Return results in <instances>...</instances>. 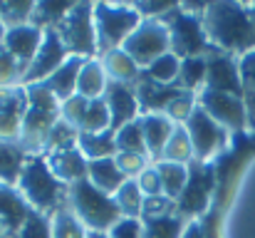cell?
Returning <instances> with one entry per match:
<instances>
[{"label":"cell","mask_w":255,"mask_h":238,"mask_svg":"<svg viewBox=\"0 0 255 238\" xmlns=\"http://www.w3.org/2000/svg\"><path fill=\"white\" fill-rule=\"evenodd\" d=\"M203 30L211 47L228 55H248L255 50V20L251 5L211 2L203 10Z\"/></svg>","instance_id":"6da1fadb"},{"label":"cell","mask_w":255,"mask_h":238,"mask_svg":"<svg viewBox=\"0 0 255 238\" xmlns=\"http://www.w3.org/2000/svg\"><path fill=\"white\" fill-rule=\"evenodd\" d=\"M17 191L22 194V199L27 201V206L37 214H55L57 209L65 206L70 186L62 184L52 169L47 166L45 157H27L22 174L17 179Z\"/></svg>","instance_id":"7a4b0ae2"},{"label":"cell","mask_w":255,"mask_h":238,"mask_svg":"<svg viewBox=\"0 0 255 238\" xmlns=\"http://www.w3.org/2000/svg\"><path fill=\"white\" fill-rule=\"evenodd\" d=\"M27 89V112L22 117V129H20V147L37 157L45 149L50 129L60 122V107L62 102L45 87V82L37 84H25Z\"/></svg>","instance_id":"3957f363"},{"label":"cell","mask_w":255,"mask_h":238,"mask_svg":"<svg viewBox=\"0 0 255 238\" xmlns=\"http://www.w3.org/2000/svg\"><path fill=\"white\" fill-rule=\"evenodd\" d=\"M203 10H206V5H201V7L176 5L164 17H159L169 30L171 52L178 60L201 57L211 50V42H208L206 30H203Z\"/></svg>","instance_id":"277c9868"},{"label":"cell","mask_w":255,"mask_h":238,"mask_svg":"<svg viewBox=\"0 0 255 238\" xmlns=\"http://www.w3.org/2000/svg\"><path fill=\"white\" fill-rule=\"evenodd\" d=\"M67 201H70V209L75 211V216L89 231H109L122 219V214L114 204V196L99 191L89 179H82L70 186Z\"/></svg>","instance_id":"5b68a950"},{"label":"cell","mask_w":255,"mask_h":238,"mask_svg":"<svg viewBox=\"0 0 255 238\" xmlns=\"http://www.w3.org/2000/svg\"><path fill=\"white\" fill-rule=\"evenodd\" d=\"M141 15L134 5H94V30H97V52H109L122 47L129 35L141 25Z\"/></svg>","instance_id":"8992f818"},{"label":"cell","mask_w":255,"mask_h":238,"mask_svg":"<svg viewBox=\"0 0 255 238\" xmlns=\"http://www.w3.org/2000/svg\"><path fill=\"white\" fill-rule=\"evenodd\" d=\"M67 55L89 60L97 52V30H94V5L72 2L62 22L55 27Z\"/></svg>","instance_id":"52a82bcc"},{"label":"cell","mask_w":255,"mask_h":238,"mask_svg":"<svg viewBox=\"0 0 255 238\" xmlns=\"http://www.w3.org/2000/svg\"><path fill=\"white\" fill-rule=\"evenodd\" d=\"M216 189V171L213 164H203V161H191L188 164V181L183 194L176 199V214L181 219H198L213 196Z\"/></svg>","instance_id":"ba28073f"},{"label":"cell","mask_w":255,"mask_h":238,"mask_svg":"<svg viewBox=\"0 0 255 238\" xmlns=\"http://www.w3.org/2000/svg\"><path fill=\"white\" fill-rule=\"evenodd\" d=\"M186 132H188V139L193 144V159L196 161H203V164H211L213 159L218 161L226 144H228V129H223L216 119H211L201 107L193 109V114L188 117V122L183 124Z\"/></svg>","instance_id":"9c48e42d"},{"label":"cell","mask_w":255,"mask_h":238,"mask_svg":"<svg viewBox=\"0 0 255 238\" xmlns=\"http://www.w3.org/2000/svg\"><path fill=\"white\" fill-rule=\"evenodd\" d=\"M122 50L141 67L146 70L154 60L171 52L169 30L161 20H141V25L129 35V40L122 45Z\"/></svg>","instance_id":"30bf717a"},{"label":"cell","mask_w":255,"mask_h":238,"mask_svg":"<svg viewBox=\"0 0 255 238\" xmlns=\"http://www.w3.org/2000/svg\"><path fill=\"white\" fill-rule=\"evenodd\" d=\"M198 107L216 119L223 129L233 134H248V117H246V104L243 97L226 94V92H213V89H201L198 92Z\"/></svg>","instance_id":"8fae6325"},{"label":"cell","mask_w":255,"mask_h":238,"mask_svg":"<svg viewBox=\"0 0 255 238\" xmlns=\"http://www.w3.org/2000/svg\"><path fill=\"white\" fill-rule=\"evenodd\" d=\"M206 89L241 97V65L233 55L211 47L206 55Z\"/></svg>","instance_id":"7c38bea8"},{"label":"cell","mask_w":255,"mask_h":238,"mask_svg":"<svg viewBox=\"0 0 255 238\" xmlns=\"http://www.w3.org/2000/svg\"><path fill=\"white\" fill-rule=\"evenodd\" d=\"M67 57H70V55H67V50H65L60 35H57V30H45V35H42V45H40L35 60L30 62V67H27V72H25L22 82H25V84L45 82V79L50 77L57 67H62V62H65Z\"/></svg>","instance_id":"4fadbf2b"},{"label":"cell","mask_w":255,"mask_h":238,"mask_svg":"<svg viewBox=\"0 0 255 238\" xmlns=\"http://www.w3.org/2000/svg\"><path fill=\"white\" fill-rule=\"evenodd\" d=\"M42 35H45V30H40V27H35V25H30V22H25V25H20V27H10V30L5 32L2 50L22 67V72H27L30 62L35 60V55H37V50H40V45H42ZM22 77H25V75H22Z\"/></svg>","instance_id":"5bb4252c"},{"label":"cell","mask_w":255,"mask_h":238,"mask_svg":"<svg viewBox=\"0 0 255 238\" xmlns=\"http://www.w3.org/2000/svg\"><path fill=\"white\" fill-rule=\"evenodd\" d=\"M104 102L109 107V117H112V132L122 129L129 122H136L141 117L139 109V97L136 89L131 84H119V82H109L107 92H104Z\"/></svg>","instance_id":"9a60e30c"},{"label":"cell","mask_w":255,"mask_h":238,"mask_svg":"<svg viewBox=\"0 0 255 238\" xmlns=\"http://www.w3.org/2000/svg\"><path fill=\"white\" fill-rule=\"evenodd\" d=\"M30 214H32V209L27 206L22 194L10 189L7 184H2L0 186V229H2V234L15 238Z\"/></svg>","instance_id":"2e32d148"},{"label":"cell","mask_w":255,"mask_h":238,"mask_svg":"<svg viewBox=\"0 0 255 238\" xmlns=\"http://www.w3.org/2000/svg\"><path fill=\"white\" fill-rule=\"evenodd\" d=\"M139 124H141V132H144V144H146V154L151 159V164L161 161L176 124L166 114H141Z\"/></svg>","instance_id":"e0dca14e"},{"label":"cell","mask_w":255,"mask_h":238,"mask_svg":"<svg viewBox=\"0 0 255 238\" xmlns=\"http://www.w3.org/2000/svg\"><path fill=\"white\" fill-rule=\"evenodd\" d=\"M45 159H47V166L52 169V174H55L62 184H67V186H72V184L87 179V166H89V161H87V157L80 149L52 152V154H45Z\"/></svg>","instance_id":"ac0fdd59"},{"label":"cell","mask_w":255,"mask_h":238,"mask_svg":"<svg viewBox=\"0 0 255 238\" xmlns=\"http://www.w3.org/2000/svg\"><path fill=\"white\" fill-rule=\"evenodd\" d=\"M85 62H87L85 57L70 55V57L62 62V67H57L50 77L45 79V87H47L60 102H67L70 97L77 94V79H80V70H82Z\"/></svg>","instance_id":"d6986e66"},{"label":"cell","mask_w":255,"mask_h":238,"mask_svg":"<svg viewBox=\"0 0 255 238\" xmlns=\"http://www.w3.org/2000/svg\"><path fill=\"white\" fill-rule=\"evenodd\" d=\"M102 67H104V72H107V79L109 82H119V84H131V87H136V82L141 77V67L122 50V47H117V50H109V52H104L102 55Z\"/></svg>","instance_id":"ffe728a7"},{"label":"cell","mask_w":255,"mask_h":238,"mask_svg":"<svg viewBox=\"0 0 255 238\" xmlns=\"http://www.w3.org/2000/svg\"><path fill=\"white\" fill-rule=\"evenodd\" d=\"M87 179H89L99 191H104V194H109V196H114V194L122 189V184L127 181V176H124L122 169L117 166L114 157L89 161V166H87Z\"/></svg>","instance_id":"44dd1931"},{"label":"cell","mask_w":255,"mask_h":238,"mask_svg":"<svg viewBox=\"0 0 255 238\" xmlns=\"http://www.w3.org/2000/svg\"><path fill=\"white\" fill-rule=\"evenodd\" d=\"M107 87H109V79H107V72L102 67V60L89 57L80 70L77 94L85 97V99H99V97H104Z\"/></svg>","instance_id":"7402d4cb"},{"label":"cell","mask_w":255,"mask_h":238,"mask_svg":"<svg viewBox=\"0 0 255 238\" xmlns=\"http://www.w3.org/2000/svg\"><path fill=\"white\" fill-rule=\"evenodd\" d=\"M241 65V97L248 117V137L255 139V50L238 60Z\"/></svg>","instance_id":"603a6c76"},{"label":"cell","mask_w":255,"mask_h":238,"mask_svg":"<svg viewBox=\"0 0 255 238\" xmlns=\"http://www.w3.org/2000/svg\"><path fill=\"white\" fill-rule=\"evenodd\" d=\"M77 149H80V152H82V154L87 157V161L117 157V142H114V132H112V129H107V132H99V134H87V132H80Z\"/></svg>","instance_id":"cb8c5ba5"},{"label":"cell","mask_w":255,"mask_h":238,"mask_svg":"<svg viewBox=\"0 0 255 238\" xmlns=\"http://www.w3.org/2000/svg\"><path fill=\"white\" fill-rule=\"evenodd\" d=\"M25 161L27 152L17 142H0V179L5 184H17Z\"/></svg>","instance_id":"d4e9b609"},{"label":"cell","mask_w":255,"mask_h":238,"mask_svg":"<svg viewBox=\"0 0 255 238\" xmlns=\"http://www.w3.org/2000/svg\"><path fill=\"white\" fill-rule=\"evenodd\" d=\"M159 176H161V189H164V196H169L171 201H176L183 189H186V181H188V166L186 164H171V161H156L154 164Z\"/></svg>","instance_id":"484cf974"},{"label":"cell","mask_w":255,"mask_h":238,"mask_svg":"<svg viewBox=\"0 0 255 238\" xmlns=\"http://www.w3.org/2000/svg\"><path fill=\"white\" fill-rule=\"evenodd\" d=\"M114 204L122 214V219H141V206H144V194L134 179H127L122 189L114 194Z\"/></svg>","instance_id":"4316f807"},{"label":"cell","mask_w":255,"mask_h":238,"mask_svg":"<svg viewBox=\"0 0 255 238\" xmlns=\"http://www.w3.org/2000/svg\"><path fill=\"white\" fill-rule=\"evenodd\" d=\"M176 87L178 89H186V92H201L206 87V57H186L181 60V72L176 79Z\"/></svg>","instance_id":"83f0119b"},{"label":"cell","mask_w":255,"mask_h":238,"mask_svg":"<svg viewBox=\"0 0 255 238\" xmlns=\"http://www.w3.org/2000/svg\"><path fill=\"white\" fill-rule=\"evenodd\" d=\"M186 226L188 221L181 219L178 214L164 216V219H141L144 238H181Z\"/></svg>","instance_id":"f1b7e54d"},{"label":"cell","mask_w":255,"mask_h":238,"mask_svg":"<svg viewBox=\"0 0 255 238\" xmlns=\"http://www.w3.org/2000/svg\"><path fill=\"white\" fill-rule=\"evenodd\" d=\"M114 142H117V154H136V157H149L146 154V144H144V132L139 119L124 124L122 129L114 132Z\"/></svg>","instance_id":"f546056e"},{"label":"cell","mask_w":255,"mask_h":238,"mask_svg":"<svg viewBox=\"0 0 255 238\" xmlns=\"http://www.w3.org/2000/svg\"><path fill=\"white\" fill-rule=\"evenodd\" d=\"M87 226L70 206H62L52 214V238H87Z\"/></svg>","instance_id":"4dcf8cb0"},{"label":"cell","mask_w":255,"mask_h":238,"mask_svg":"<svg viewBox=\"0 0 255 238\" xmlns=\"http://www.w3.org/2000/svg\"><path fill=\"white\" fill-rule=\"evenodd\" d=\"M70 7H72V2H35L30 25H35L40 30H55Z\"/></svg>","instance_id":"1f68e13d"},{"label":"cell","mask_w":255,"mask_h":238,"mask_svg":"<svg viewBox=\"0 0 255 238\" xmlns=\"http://www.w3.org/2000/svg\"><path fill=\"white\" fill-rule=\"evenodd\" d=\"M77 142H80V129L67 124L62 117L60 122L50 129L47 134V142H45V149L42 154H52V152H65V149H77Z\"/></svg>","instance_id":"d6a6232c"},{"label":"cell","mask_w":255,"mask_h":238,"mask_svg":"<svg viewBox=\"0 0 255 238\" xmlns=\"http://www.w3.org/2000/svg\"><path fill=\"white\" fill-rule=\"evenodd\" d=\"M161 161L186 164V166L193 161V144H191L188 132H186L183 124H176V129H173V134H171V139H169V144H166V149H164Z\"/></svg>","instance_id":"836d02e7"},{"label":"cell","mask_w":255,"mask_h":238,"mask_svg":"<svg viewBox=\"0 0 255 238\" xmlns=\"http://www.w3.org/2000/svg\"><path fill=\"white\" fill-rule=\"evenodd\" d=\"M107 129H112V117H109V107H107L104 97L89 99V107H87V112H85V119H82L80 132L99 134V132H107Z\"/></svg>","instance_id":"e575fe53"},{"label":"cell","mask_w":255,"mask_h":238,"mask_svg":"<svg viewBox=\"0 0 255 238\" xmlns=\"http://www.w3.org/2000/svg\"><path fill=\"white\" fill-rule=\"evenodd\" d=\"M178 72H181V60H178L173 52L161 55L159 60H154V62L144 70L146 77L154 79V82H159V84H176Z\"/></svg>","instance_id":"d590c367"},{"label":"cell","mask_w":255,"mask_h":238,"mask_svg":"<svg viewBox=\"0 0 255 238\" xmlns=\"http://www.w3.org/2000/svg\"><path fill=\"white\" fill-rule=\"evenodd\" d=\"M32 7H35V2H0V22L5 25V30L20 27V25L30 22Z\"/></svg>","instance_id":"8d00e7d4"},{"label":"cell","mask_w":255,"mask_h":238,"mask_svg":"<svg viewBox=\"0 0 255 238\" xmlns=\"http://www.w3.org/2000/svg\"><path fill=\"white\" fill-rule=\"evenodd\" d=\"M176 214V201H171L169 196H149L144 199L141 206V219H164V216H173Z\"/></svg>","instance_id":"74e56055"},{"label":"cell","mask_w":255,"mask_h":238,"mask_svg":"<svg viewBox=\"0 0 255 238\" xmlns=\"http://www.w3.org/2000/svg\"><path fill=\"white\" fill-rule=\"evenodd\" d=\"M15 238H52V224H50L42 214L32 211Z\"/></svg>","instance_id":"f35d334b"},{"label":"cell","mask_w":255,"mask_h":238,"mask_svg":"<svg viewBox=\"0 0 255 238\" xmlns=\"http://www.w3.org/2000/svg\"><path fill=\"white\" fill-rule=\"evenodd\" d=\"M87 107H89V99L85 97H80V94H75V97H70L67 102H62V107H60V117L67 122V124H72V127H82V119H85V112Z\"/></svg>","instance_id":"ab89813d"},{"label":"cell","mask_w":255,"mask_h":238,"mask_svg":"<svg viewBox=\"0 0 255 238\" xmlns=\"http://www.w3.org/2000/svg\"><path fill=\"white\" fill-rule=\"evenodd\" d=\"M134 181L139 184L144 199H149V196H161V194H164V189H161V176H159V171H156L154 164H149Z\"/></svg>","instance_id":"60d3db41"},{"label":"cell","mask_w":255,"mask_h":238,"mask_svg":"<svg viewBox=\"0 0 255 238\" xmlns=\"http://www.w3.org/2000/svg\"><path fill=\"white\" fill-rule=\"evenodd\" d=\"M114 161H117V166L122 169V174H124L127 179H136V176L151 164L149 157H136V154H117Z\"/></svg>","instance_id":"b9f144b4"},{"label":"cell","mask_w":255,"mask_h":238,"mask_svg":"<svg viewBox=\"0 0 255 238\" xmlns=\"http://www.w3.org/2000/svg\"><path fill=\"white\" fill-rule=\"evenodd\" d=\"M107 234L109 238H144L141 219H119Z\"/></svg>","instance_id":"7bdbcfd3"},{"label":"cell","mask_w":255,"mask_h":238,"mask_svg":"<svg viewBox=\"0 0 255 238\" xmlns=\"http://www.w3.org/2000/svg\"><path fill=\"white\" fill-rule=\"evenodd\" d=\"M87 238H109V234H107V231H89Z\"/></svg>","instance_id":"ee69618b"},{"label":"cell","mask_w":255,"mask_h":238,"mask_svg":"<svg viewBox=\"0 0 255 238\" xmlns=\"http://www.w3.org/2000/svg\"><path fill=\"white\" fill-rule=\"evenodd\" d=\"M5 32H7V30H5V25L0 22V47H2V40H5Z\"/></svg>","instance_id":"f6af8a7d"},{"label":"cell","mask_w":255,"mask_h":238,"mask_svg":"<svg viewBox=\"0 0 255 238\" xmlns=\"http://www.w3.org/2000/svg\"><path fill=\"white\" fill-rule=\"evenodd\" d=\"M251 15H253V20H255V2L251 5Z\"/></svg>","instance_id":"bcb514c9"},{"label":"cell","mask_w":255,"mask_h":238,"mask_svg":"<svg viewBox=\"0 0 255 238\" xmlns=\"http://www.w3.org/2000/svg\"><path fill=\"white\" fill-rule=\"evenodd\" d=\"M0 238H12V236H7V234H2V236H0Z\"/></svg>","instance_id":"7dc6e473"},{"label":"cell","mask_w":255,"mask_h":238,"mask_svg":"<svg viewBox=\"0 0 255 238\" xmlns=\"http://www.w3.org/2000/svg\"><path fill=\"white\" fill-rule=\"evenodd\" d=\"M0 236H2V229H0Z\"/></svg>","instance_id":"c3c4849f"}]
</instances>
